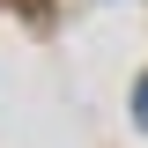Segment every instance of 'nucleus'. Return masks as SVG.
Here are the masks:
<instances>
[{"label": "nucleus", "mask_w": 148, "mask_h": 148, "mask_svg": "<svg viewBox=\"0 0 148 148\" xmlns=\"http://www.w3.org/2000/svg\"><path fill=\"white\" fill-rule=\"evenodd\" d=\"M133 119H141V133H148V82L133 89Z\"/></svg>", "instance_id": "nucleus-1"}]
</instances>
